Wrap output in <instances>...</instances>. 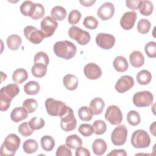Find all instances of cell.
Returning a JSON list of instances; mask_svg holds the SVG:
<instances>
[{
  "label": "cell",
  "instance_id": "obj_32",
  "mask_svg": "<svg viewBox=\"0 0 156 156\" xmlns=\"http://www.w3.org/2000/svg\"><path fill=\"white\" fill-rule=\"evenodd\" d=\"M40 90V84L35 81H29L24 86V93L28 95H35Z\"/></svg>",
  "mask_w": 156,
  "mask_h": 156
},
{
  "label": "cell",
  "instance_id": "obj_1",
  "mask_svg": "<svg viewBox=\"0 0 156 156\" xmlns=\"http://www.w3.org/2000/svg\"><path fill=\"white\" fill-rule=\"evenodd\" d=\"M20 88L16 83H10L0 90V110L6 111L10 106L12 100L18 94Z\"/></svg>",
  "mask_w": 156,
  "mask_h": 156
},
{
  "label": "cell",
  "instance_id": "obj_33",
  "mask_svg": "<svg viewBox=\"0 0 156 156\" xmlns=\"http://www.w3.org/2000/svg\"><path fill=\"white\" fill-rule=\"evenodd\" d=\"M41 146L42 149L47 152L51 151L55 146V141L50 135H44L41 138Z\"/></svg>",
  "mask_w": 156,
  "mask_h": 156
},
{
  "label": "cell",
  "instance_id": "obj_46",
  "mask_svg": "<svg viewBox=\"0 0 156 156\" xmlns=\"http://www.w3.org/2000/svg\"><path fill=\"white\" fill-rule=\"evenodd\" d=\"M18 132L22 136L27 137L31 135L34 130L30 127L27 122H24L18 126Z\"/></svg>",
  "mask_w": 156,
  "mask_h": 156
},
{
  "label": "cell",
  "instance_id": "obj_44",
  "mask_svg": "<svg viewBox=\"0 0 156 156\" xmlns=\"http://www.w3.org/2000/svg\"><path fill=\"white\" fill-rule=\"evenodd\" d=\"M34 63H42L48 66L49 63V56L44 52H38L34 56Z\"/></svg>",
  "mask_w": 156,
  "mask_h": 156
},
{
  "label": "cell",
  "instance_id": "obj_6",
  "mask_svg": "<svg viewBox=\"0 0 156 156\" xmlns=\"http://www.w3.org/2000/svg\"><path fill=\"white\" fill-rule=\"evenodd\" d=\"M60 117V127L65 132H69L76 129L77 121L74 117V112L70 107H67L66 110Z\"/></svg>",
  "mask_w": 156,
  "mask_h": 156
},
{
  "label": "cell",
  "instance_id": "obj_20",
  "mask_svg": "<svg viewBox=\"0 0 156 156\" xmlns=\"http://www.w3.org/2000/svg\"><path fill=\"white\" fill-rule=\"evenodd\" d=\"M63 83L65 87L69 90L73 91L77 88L78 86V79L77 77L71 74H68L65 75L63 78Z\"/></svg>",
  "mask_w": 156,
  "mask_h": 156
},
{
  "label": "cell",
  "instance_id": "obj_52",
  "mask_svg": "<svg viewBox=\"0 0 156 156\" xmlns=\"http://www.w3.org/2000/svg\"><path fill=\"white\" fill-rule=\"evenodd\" d=\"M79 2L84 7H90L96 2V1L95 0H93H93H89V1L80 0Z\"/></svg>",
  "mask_w": 156,
  "mask_h": 156
},
{
  "label": "cell",
  "instance_id": "obj_29",
  "mask_svg": "<svg viewBox=\"0 0 156 156\" xmlns=\"http://www.w3.org/2000/svg\"><path fill=\"white\" fill-rule=\"evenodd\" d=\"M65 143L66 145L69 148L73 149H76L79 147L82 146V140L77 135L73 134L69 135L66 137Z\"/></svg>",
  "mask_w": 156,
  "mask_h": 156
},
{
  "label": "cell",
  "instance_id": "obj_41",
  "mask_svg": "<svg viewBox=\"0 0 156 156\" xmlns=\"http://www.w3.org/2000/svg\"><path fill=\"white\" fill-rule=\"evenodd\" d=\"M83 24L86 28L90 30H93L98 27V21L94 16H88L84 18Z\"/></svg>",
  "mask_w": 156,
  "mask_h": 156
},
{
  "label": "cell",
  "instance_id": "obj_42",
  "mask_svg": "<svg viewBox=\"0 0 156 156\" xmlns=\"http://www.w3.org/2000/svg\"><path fill=\"white\" fill-rule=\"evenodd\" d=\"M79 133L83 136H91L94 133V129L91 125L89 124H82L78 128Z\"/></svg>",
  "mask_w": 156,
  "mask_h": 156
},
{
  "label": "cell",
  "instance_id": "obj_5",
  "mask_svg": "<svg viewBox=\"0 0 156 156\" xmlns=\"http://www.w3.org/2000/svg\"><path fill=\"white\" fill-rule=\"evenodd\" d=\"M151 143V138L147 132L142 129L133 132L131 136V144L136 149L147 147Z\"/></svg>",
  "mask_w": 156,
  "mask_h": 156
},
{
  "label": "cell",
  "instance_id": "obj_35",
  "mask_svg": "<svg viewBox=\"0 0 156 156\" xmlns=\"http://www.w3.org/2000/svg\"><path fill=\"white\" fill-rule=\"evenodd\" d=\"M78 116L80 120L83 121H90L92 118L93 113L90 109V108L87 107V106H83L81 107L78 110Z\"/></svg>",
  "mask_w": 156,
  "mask_h": 156
},
{
  "label": "cell",
  "instance_id": "obj_40",
  "mask_svg": "<svg viewBox=\"0 0 156 156\" xmlns=\"http://www.w3.org/2000/svg\"><path fill=\"white\" fill-rule=\"evenodd\" d=\"M23 107L28 113H32L36 110L38 107V103L37 101L34 99H27L24 101L23 103Z\"/></svg>",
  "mask_w": 156,
  "mask_h": 156
},
{
  "label": "cell",
  "instance_id": "obj_11",
  "mask_svg": "<svg viewBox=\"0 0 156 156\" xmlns=\"http://www.w3.org/2000/svg\"><path fill=\"white\" fill-rule=\"evenodd\" d=\"M127 129L124 125H119L115 127L111 133V140L115 146L123 145L127 140Z\"/></svg>",
  "mask_w": 156,
  "mask_h": 156
},
{
  "label": "cell",
  "instance_id": "obj_16",
  "mask_svg": "<svg viewBox=\"0 0 156 156\" xmlns=\"http://www.w3.org/2000/svg\"><path fill=\"white\" fill-rule=\"evenodd\" d=\"M137 18V14L135 11L125 12L120 20V25L124 30L132 29Z\"/></svg>",
  "mask_w": 156,
  "mask_h": 156
},
{
  "label": "cell",
  "instance_id": "obj_28",
  "mask_svg": "<svg viewBox=\"0 0 156 156\" xmlns=\"http://www.w3.org/2000/svg\"><path fill=\"white\" fill-rule=\"evenodd\" d=\"M28 78L27 71L23 68H18L14 71L12 74L13 81L18 84H21L26 81Z\"/></svg>",
  "mask_w": 156,
  "mask_h": 156
},
{
  "label": "cell",
  "instance_id": "obj_7",
  "mask_svg": "<svg viewBox=\"0 0 156 156\" xmlns=\"http://www.w3.org/2000/svg\"><path fill=\"white\" fill-rule=\"evenodd\" d=\"M68 35L71 39L76 40L80 45H86L91 39L89 32L76 26H73L69 28Z\"/></svg>",
  "mask_w": 156,
  "mask_h": 156
},
{
  "label": "cell",
  "instance_id": "obj_18",
  "mask_svg": "<svg viewBox=\"0 0 156 156\" xmlns=\"http://www.w3.org/2000/svg\"><path fill=\"white\" fill-rule=\"evenodd\" d=\"M28 112L23 107H17L12 110L10 113V118L15 122H18L26 119Z\"/></svg>",
  "mask_w": 156,
  "mask_h": 156
},
{
  "label": "cell",
  "instance_id": "obj_24",
  "mask_svg": "<svg viewBox=\"0 0 156 156\" xmlns=\"http://www.w3.org/2000/svg\"><path fill=\"white\" fill-rule=\"evenodd\" d=\"M67 15L66 9L60 5L54 7L51 11V18L55 21H63Z\"/></svg>",
  "mask_w": 156,
  "mask_h": 156
},
{
  "label": "cell",
  "instance_id": "obj_34",
  "mask_svg": "<svg viewBox=\"0 0 156 156\" xmlns=\"http://www.w3.org/2000/svg\"><path fill=\"white\" fill-rule=\"evenodd\" d=\"M38 147V143L36 140L33 139H29L26 140L23 144V149L27 154H33L35 152Z\"/></svg>",
  "mask_w": 156,
  "mask_h": 156
},
{
  "label": "cell",
  "instance_id": "obj_49",
  "mask_svg": "<svg viewBox=\"0 0 156 156\" xmlns=\"http://www.w3.org/2000/svg\"><path fill=\"white\" fill-rule=\"evenodd\" d=\"M140 1L139 0H127L126 1V6L130 10H135L138 9L139 3Z\"/></svg>",
  "mask_w": 156,
  "mask_h": 156
},
{
  "label": "cell",
  "instance_id": "obj_51",
  "mask_svg": "<svg viewBox=\"0 0 156 156\" xmlns=\"http://www.w3.org/2000/svg\"><path fill=\"white\" fill-rule=\"evenodd\" d=\"M108 155L126 156L127 153L124 149H113L109 154H108Z\"/></svg>",
  "mask_w": 156,
  "mask_h": 156
},
{
  "label": "cell",
  "instance_id": "obj_3",
  "mask_svg": "<svg viewBox=\"0 0 156 156\" xmlns=\"http://www.w3.org/2000/svg\"><path fill=\"white\" fill-rule=\"evenodd\" d=\"M21 143V139L20 137L14 133H10L8 135L1 148V155H9L13 156L15 154L16 151L18 149Z\"/></svg>",
  "mask_w": 156,
  "mask_h": 156
},
{
  "label": "cell",
  "instance_id": "obj_10",
  "mask_svg": "<svg viewBox=\"0 0 156 156\" xmlns=\"http://www.w3.org/2000/svg\"><path fill=\"white\" fill-rule=\"evenodd\" d=\"M105 119L112 125H118L122 120V114L120 108L115 105L107 107L105 113Z\"/></svg>",
  "mask_w": 156,
  "mask_h": 156
},
{
  "label": "cell",
  "instance_id": "obj_2",
  "mask_svg": "<svg viewBox=\"0 0 156 156\" xmlns=\"http://www.w3.org/2000/svg\"><path fill=\"white\" fill-rule=\"evenodd\" d=\"M54 52L57 57L69 60L75 56L77 48L73 43L69 41H58L54 45Z\"/></svg>",
  "mask_w": 156,
  "mask_h": 156
},
{
  "label": "cell",
  "instance_id": "obj_21",
  "mask_svg": "<svg viewBox=\"0 0 156 156\" xmlns=\"http://www.w3.org/2000/svg\"><path fill=\"white\" fill-rule=\"evenodd\" d=\"M107 143L101 138L96 139L93 143L92 150L93 153L96 155H102L107 151Z\"/></svg>",
  "mask_w": 156,
  "mask_h": 156
},
{
  "label": "cell",
  "instance_id": "obj_53",
  "mask_svg": "<svg viewBox=\"0 0 156 156\" xmlns=\"http://www.w3.org/2000/svg\"><path fill=\"white\" fill-rule=\"evenodd\" d=\"M149 130H150L151 133L154 136H155V121H154V122L151 125Z\"/></svg>",
  "mask_w": 156,
  "mask_h": 156
},
{
  "label": "cell",
  "instance_id": "obj_50",
  "mask_svg": "<svg viewBox=\"0 0 156 156\" xmlns=\"http://www.w3.org/2000/svg\"><path fill=\"white\" fill-rule=\"evenodd\" d=\"M76 156H90V153L88 149L83 147H79L76 149Z\"/></svg>",
  "mask_w": 156,
  "mask_h": 156
},
{
  "label": "cell",
  "instance_id": "obj_12",
  "mask_svg": "<svg viewBox=\"0 0 156 156\" xmlns=\"http://www.w3.org/2000/svg\"><path fill=\"white\" fill-rule=\"evenodd\" d=\"M96 43L101 48L108 50L114 46L115 38L113 35L110 34L99 33L96 37Z\"/></svg>",
  "mask_w": 156,
  "mask_h": 156
},
{
  "label": "cell",
  "instance_id": "obj_37",
  "mask_svg": "<svg viewBox=\"0 0 156 156\" xmlns=\"http://www.w3.org/2000/svg\"><path fill=\"white\" fill-rule=\"evenodd\" d=\"M92 126L94 129V133L96 135H102L107 130V125L105 122L101 119H98L94 121Z\"/></svg>",
  "mask_w": 156,
  "mask_h": 156
},
{
  "label": "cell",
  "instance_id": "obj_15",
  "mask_svg": "<svg viewBox=\"0 0 156 156\" xmlns=\"http://www.w3.org/2000/svg\"><path fill=\"white\" fill-rule=\"evenodd\" d=\"M115 13V7L113 3L106 2L102 4L97 11L98 16L103 21L110 20Z\"/></svg>",
  "mask_w": 156,
  "mask_h": 156
},
{
  "label": "cell",
  "instance_id": "obj_45",
  "mask_svg": "<svg viewBox=\"0 0 156 156\" xmlns=\"http://www.w3.org/2000/svg\"><path fill=\"white\" fill-rule=\"evenodd\" d=\"M144 51L147 55L150 58L156 57V43L155 41H149L144 46Z\"/></svg>",
  "mask_w": 156,
  "mask_h": 156
},
{
  "label": "cell",
  "instance_id": "obj_9",
  "mask_svg": "<svg viewBox=\"0 0 156 156\" xmlns=\"http://www.w3.org/2000/svg\"><path fill=\"white\" fill-rule=\"evenodd\" d=\"M23 32L26 39L35 44L40 43L43 40L44 38H45L44 34L41 30H38L32 26L25 27Z\"/></svg>",
  "mask_w": 156,
  "mask_h": 156
},
{
  "label": "cell",
  "instance_id": "obj_25",
  "mask_svg": "<svg viewBox=\"0 0 156 156\" xmlns=\"http://www.w3.org/2000/svg\"><path fill=\"white\" fill-rule=\"evenodd\" d=\"M47 65L42 63H34L31 68L32 75L37 78L44 77L47 72Z\"/></svg>",
  "mask_w": 156,
  "mask_h": 156
},
{
  "label": "cell",
  "instance_id": "obj_39",
  "mask_svg": "<svg viewBox=\"0 0 156 156\" xmlns=\"http://www.w3.org/2000/svg\"><path fill=\"white\" fill-rule=\"evenodd\" d=\"M30 127L33 130H39L42 129L45 124V122L42 118H39L37 116L33 117L28 122Z\"/></svg>",
  "mask_w": 156,
  "mask_h": 156
},
{
  "label": "cell",
  "instance_id": "obj_30",
  "mask_svg": "<svg viewBox=\"0 0 156 156\" xmlns=\"http://www.w3.org/2000/svg\"><path fill=\"white\" fill-rule=\"evenodd\" d=\"M138 9L140 13L144 16H149L152 14L154 9V5L150 1H140Z\"/></svg>",
  "mask_w": 156,
  "mask_h": 156
},
{
  "label": "cell",
  "instance_id": "obj_23",
  "mask_svg": "<svg viewBox=\"0 0 156 156\" xmlns=\"http://www.w3.org/2000/svg\"><path fill=\"white\" fill-rule=\"evenodd\" d=\"M105 107L104 100L100 98H96L92 99L90 104V108L91 110L93 115H100Z\"/></svg>",
  "mask_w": 156,
  "mask_h": 156
},
{
  "label": "cell",
  "instance_id": "obj_31",
  "mask_svg": "<svg viewBox=\"0 0 156 156\" xmlns=\"http://www.w3.org/2000/svg\"><path fill=\"white\" fill-rule=\"evenodd\" d=\"M136 79L137 82L140 85H146L150 83L151 81L152 75L149 71L146 69H143L137 73Z\"/></svg>",
  "mask_w": 156,
  "mask_h": 156
},
{
  "label": "cell",
  "instance_id": "obj_27",
  "mask_svg": "<svg viewBox=\"0 0 156 156\" xmlns=\"http://www.w3.org/2000/svg\"><path fill=\"white\" fill-rule=\"evenodd\" d=\"M22 43L21 37L18 35H10L7 38V44L9 49L15 51L17 50Z\"/></svg>",
  "mask_w": 156,
  "mask_h": 156
},
{
  "label": "cell",
  "instance_id": "obj_26",
  "mask_svg": "<svg viewBox=\"0 0 156 156\" xmlns=\"http://www.w3.org/2000/svg\"><path fill=\"white\" fill-rule=\"evenodd\" d=\"M44 15V8L43 5L40 3H34L29 16L34 20H37L43 18Z\"/></svg>",
  "mask_w": 156,
  "mask_h": 156
},
{
  "label": "cell",
  "instance_id": "obj_8",
  "mask_svg": "<svg viewBox=\"0 0 156 156\" xmlns=\"http://www.w3.org/2000/svg\"><path fill=\"white\" fill-rule=\"evenodd\" d=\"M153 94L149 91H138L133 96V103L137 107H146L152 104Z\"/></svg>",
  "mask_w": 156,
  "mask_h": 156
},
{
  "label": "cell",
  "instance_id": "obj_47",
  "mask_svg": "<svg viewBox=\"0 0 156 156\" xmlns=\"http://www.w3.org/2000/svg\"><path fill=\"white\" fill-rule=\"evenodd\" d=\"M34 3L30 1H24L20 6V12L21 13L26 16H29L30 13L32 10V7Z\"/></svg>",
  "mask_w": 156,
  "mask_h": 156
},
{
  "label": "cell",
  "instance_id": "obj_4",
  "mask_svg": "<svg viewBox=\"0 0 156 156\" xmlns=\"http://www.w3.org/2000/svg\"><path fill=\"white\" fill-rule=\"evenodd\" d=\"M67 105L61 101L48 98L45 101V107L48 115L52 116H61L67 108Z\"/></svg>",
  "mask_w": 156,
  "mask_h": 156
},
{
  "label": "cell",
  "instance_id": "obj_17",
  "mask_svg": "<svg viewBox=\"0 0 156 156\" xmlns=\"http://www.w3.org/2000/svg\"><path fill=\"white\" fill-rule=\"evenodd\" d=\"M83 73L85 76L90 80H96L99 79L102 75L101 68L94 63L87 64L83 68Z\"/></svg>",
  "mask_w": 156,
  "mask_h": 156
},
{
  "label": "cell",
  "instance_id": "obj_48",
  "mask_svg": "<svg viewBox=\"0 0 156 156\" xmlns=\"http://www.w3.org/2000/svg\"><path fill=\"white\" fill-rule=\"evenodd\" d=\"M56 156H71V151L66 144L60 145L57 149Z\"/></svg>",
  "mask_w": 156,
  "mask_h": 156
},
{
  "label": "cell",
  "instance_id": "obj_36",
  "mask_svg": "<svg viewBox=\"0 0 156 156\" xmlns=\"http://www.w3.org/2000/svg\"><path fill=\"white\" fill-rule=\"evenodd\" d=\"M127 121L131 126H136L138 125L141 121L140 114L135 110L129 111L127 115Z\"/></svg>",
  "mask_w": 156,
  "mask_h": 156
},
{
  "label": "cell",
  "instance_id": "obj_43",
  "mask_svg": "<svg viewBox=\"0 0 156 156\" xmlns=\"http://www.w3.org/2000/svg\"><path fill=\"white\" fill-rule=\"evenodd\" d=\"M81 16H82V15L80 11L76 9L72 10L69 13V16L68 18V23L74 26V24H76L79 22L81 18Z\"/></svg>",
  "mask_w": 156,
  "mask_h": 156
},
{
  "label": "cell",
  "instance_id": "obj_22",
  "mask_svg": "<svg viewBox=\"0 0 156 156\" xmlns=\"http://www.w3.org/2000/svg\"><path fill=\"white\" fill-rule=\"evenodd\" d=\"M113 66L116 71L120 73L125 72L129 68L127 59L121 55L117 56L113 62Z\"/></svg>",
  "mask_w": 156,
  "mask_h": 156
},
{
  "label": "cell",
  "instance_id": "obj_14",
  "mask_svg": "<svg viewBox=\"0 0 156 156\" xmlns=\"http://www.w3.org/2000/svg\"><path fill=\"white\" fill-rule=\"evenodd\" d=\"M134 85V80L132 77L124 75L121 76L116 82L115 88L120 93H124L131 89Z\"/></svg>",
  "mask_w": 156,
  "mask_h": 156
},
{
  "label": "cell",
  "instance_id": "obj_13",
  "mask_svg": "<svg viewBox=\"0 0 156 156\" xmlns=\"http://www.w3.org/2000/svg\"><path fill=\"white\" fill-rule=\"evenodd\" d=\"M41 30L44 34L45 37H51L58 27V23L51 16H45L41 21Z\"/></svg>",
  "mask_w": 156,
  "mask_h": 156
},
{
  "label": "cell",
  "instance_id": "obj_38",
  "mask_svg": "<svg viewBox=\"0 0 156 156\" xmlns=\"http://www.w3.org/2000/svg\"><path fill=\"white\" fill-rule=\"evenodd\" d=\"M151 27V22L145 18L141 19L138 21L137 24V30L141 34H146L150 30Z\"/></svg>",
  "mask_w": 156,
  "mask_h": 156
},
{
  "label": "cell",
  "instance_id": "obj_19",
  "mask_svg": "<svg viewBox=\"0 0 156 156\" xmlns=\"http://www.w3.org/2000/svg\"><path fill=\"white\" fill-rule=\"evenodd\" d=\"M129 62L133 67L140 68L144 65V57L140 51H134L129 55Z\"/></svg>",
  "mask_w": 156,
  "mask_h": 156
}]
</instances>
